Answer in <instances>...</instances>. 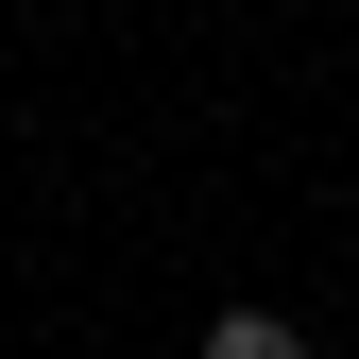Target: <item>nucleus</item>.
<instances>
[{
  "mask_svg": "<svg viewBox=\"0 0 359 359\" xmlns=\"http://www.w3.org/2000/svg\"><path fill=\"white\" fill-rule=\"evenodd\" d=\"M205 359H325V342H308L291 308H222V325H205Z\"/></svg>",
  "mask_w": 359,
  "mask_h": 359,
  "instance_id": "f257e3e1",
  "label": "nucleus"
}]
</instances>
